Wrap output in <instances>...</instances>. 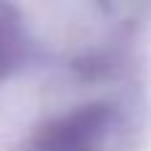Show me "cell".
I'll return each mask as SVG.
<instances>
[{"label":"cell","instance_id":"cell-1","mask_svg":"<svg viewBox=\"0 0 151 151\" xmlns=\"http://www.w3.org/2000/svg\"><path fill=\"white\" fill-rule=\"evenodd\" d=\"M111 122V109L85 106L42 127L35 141V151H98Z\"/></svg>","mask_w":151,"mask_h":151},{"label":"cell","instance_id":"cell-2","mask_svg":"<svg viewBox=\"0 0 151 151\" xmlns=\"http://www.w3.org/2000/svg\"><path fill=\"white\" fill-rule=\"evenodd\" d=\"M24 48H27V37H24L21 19L13 13V8L0 5V77H5L19 66Z\"/></svg>","mask_w":151,"mask_h":151}]
</instances>
